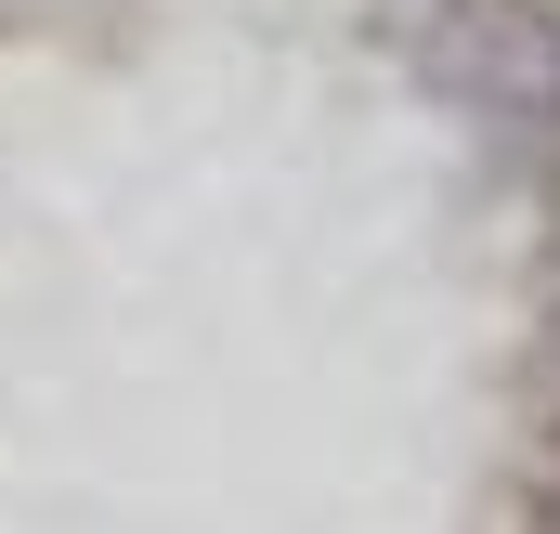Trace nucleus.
<instances>
[{"label":"nucleus","instance_id":"1","mask_svg":"<svg viewBox=\"0 0 560 534\" xmlns=\"http://www.w3.org/2000/svg\"><path fill=\"white\" fill-rule=\"evenodd\" d=\"M456 79L509 118H560V13L535 0H469L456 13Z\"/></svg>","mask_w":560,"mask_h":534}]
</instances>
